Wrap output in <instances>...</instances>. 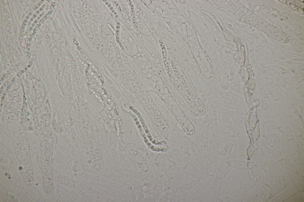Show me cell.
<instances>
[{
	"mask_svg": "<svg viewBox=\"0 0 304 202\" xmlns=\"http://www.w3.org/2000/svg\"><path fill=\"white\" fill-rule=\"evenodd\" d=\"M256 17V18L254 17V20H248L252 21L248 23L251 24V25L280 42L286 44L288 42L289 38L286 33L264 20L257 17V16Z\"/></svg>",
	"mask_w": 304,
	"mask_h": 202,
	"instance_id": "cell-1",
	"label": "cell"
}]
</instances>
